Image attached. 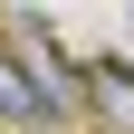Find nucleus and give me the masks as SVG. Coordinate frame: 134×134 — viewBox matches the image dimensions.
Here are the masks:
<instances>
[{
  "label": "nucleus",
  "mask_w": 134,
  "mask_h": 134,
  "mask_svg": "<svg viewBox=\"0 0 134 134\" xmlns=\"http://www.w3.org/2000/svg\"><path fill=\"white\" fill-rule=\"evenodd\" d=\"M0 115H10V125H48V105H38V86H29V67L10 58V48H0Z\"/></svg>",
  "instance_id": "7ed1b4c3"
},
{
  "label": "nucleus",
  "mask_w": 134,
  "mask_h": 134,
  "mask_svg": "<svg viewBox=\"0 0 134 134\" xmlns=\"http://www.w3.org/2000/svg\"><path fill=\"white\" fill-rule=\"evenodd\" d=\"M86 105L105 115L115 134H134V58H96L86 67Z\"/></svg>",
  "instance_id": "f03ea898"
},
{
  "label": "nucleus",
  "mask_w": 134,
  "mask_h": 134,
  "mask_svg": "<svg viewBox=\"0 0 134 134\" xmlns=\"http://www.w3.org/2000/svg\"><path fill=\"white\" fill-rule=\"evenodd\" d=\"M10 38H19V67H29V86H38V105H48V125H67V115H77V105H86V67H67L58 58V48H48L38 38V29H10Z\"/></svg>",
  "instance_id": "f257e3e1"
}]
</instances>
